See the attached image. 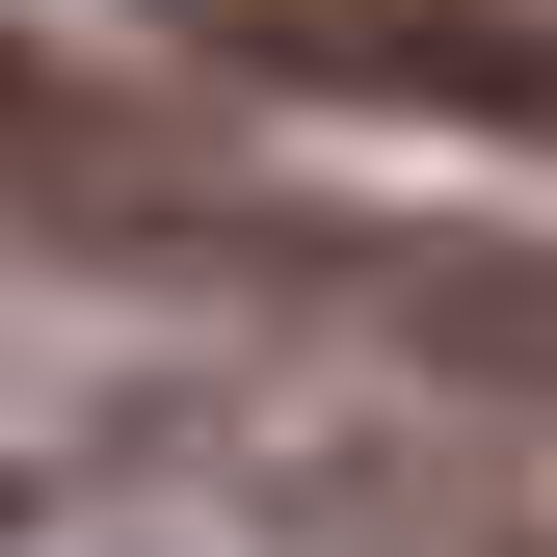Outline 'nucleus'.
Returning <instances> with one entry per match:
<instances>
[{
  "label": "nucleus",
  "mask_w": 557,
  "mask_h": 557,
  "mask_svg": "<svg viewBox=\"0 0 557 557\" xmlns=\"http://www.w3.org/2000/svg\"><path fill=\"white\" fill-rule=\"evenodd\" d=\"M213 293L372 345V372L478 398V425H557V213H372V186H265Z\"/></svg>",
  "instance_id": "obj_1"
},
{
  "label": "nucleus",
  "mask_w": 557,
  "mask_h": 557,
  "mask_svg": "<svg viewBox=\"0 0 557 557\" xmlns=\"http://www.w3.org/2000/svg\"><path fill=\"white\" fill-rule=\"evenodd\" d=\"M265 213V160L213 107H160V81H107V53H53L27 0H0V239H53V265H133V293H213Z\"/></svg>",
  "instance_id": "obj_2"
},
{
  "label": "nucleus",
  "mask_w": 557,
  "mask_h": 557,
  "mask_svg": "<svg viewBox=\"0 0 557 557\" xmlns=\"http://www.w3.org/2000/svg\"><path fill=\"white\" fill-rule=\"evenodd\" d=\"M239 107H398L451 160H557V0H133Z\"/></svg>",
  "instance_id": "obj_3"
},
{
  "label": "nucleus",
  "mask_w": 557,
  "mask_h": 557,
  "mask_svg": "<svg viewBox=\"0 0 557 557\" xmlns=\"http://www.w3.org/2000/svg\"><path fill=\"white\" fill-rule=\"evenodd\" d=\"M293 531L319 557H557V478H293Z\"/></svg>",
  "instance_id": "obj_4"
}]
</instances>
